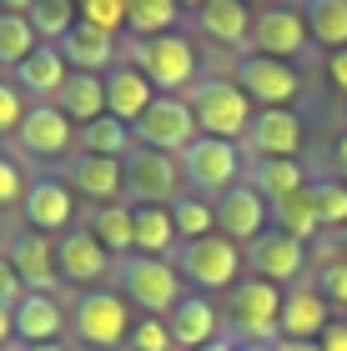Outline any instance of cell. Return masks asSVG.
Listing matches in <instances>:
<instances>
[{"label":"cell","mask_w":347,"mask_h":351,"mask_svg":"<svg viewBox=\"0 0 347 351\" xmlns=\"http://www.w3.org/2000/svg\"><path fill=\"white\" fill-rule=\"evenodd\" d=\"M71 331H76V341L91 346V351H116V346L131 341V331H136L131 301L121 291H106V286L81 291L76 306H71Z\"/></svg>","instance_id":"cell-1"},{"label":"cell","mask_w":347,"mask_h":351,"mask_svg":"<svg viewBox=\"0 0 347 351\" xmlns=\"http://www.w3.org/2000/svg\"><path fill=\"white\" fill-rule=\"evenodd\" d=\"M186 106H192L201 136L232 141V146H242L247 131H251V121H257V110H251L247 90L236 81H197L192 95H186Z\"/></svg>","instance_id":"cell-2"},{"label":"cell","mask_w":347,"mask_h":351,"mask_svg":"<svg viewBox=\"0 0 347 351\" xmlns=\"http://www.w3.org/2000/svg\"><path fill=\"white\" fill-rule=\"evenodd\" d=\"M177 166H181V186L192 196H227L242 181V146L216 141V136H197L177 156Z\"/></svg>","instance_id":"cell-3"},{"label":"cell","mask_w":347,"mask_h":351,"mask_svg":"<svg viewBox=\"0 0 347 351\" xmlns=\"http://www.w3.org/2000/svg\"><path fill=\"white\" fill-rule=\"evenodd\" d=\"M121 276V296L141 306L146 316H171V306L186 296V286L177 276V261H156V256H126L116 261Z\"/></svg>","instance_id":"cell-4"},{"label":"cell","mask_w":347,"mask_h":351,"mask_svg":"<svg viewBox=\"0 0 347 351\" xmlns=\"http://www.w3.org/2000/svg\"><path fill=\"white\" fill-rule=\"evenodd\" d=\"M131 66L156 86V95H177L197 75V45L181 30L156 36V40H131Z\"/></svg>","instance_id":"cell-5"},{"label":"cell","mask_w":347,"mask_h":351,"mask_svg":"<svg viewBox=\"0 0 347 351\" xmlns=\"http://www.w3.org/2000/svg\"><path fill=\"white\" fill-rule=\"evenodd\" d=\"M236 271H242V251H236V241H227L222 231L201 236V241H192V246L177 251V276H181V286H192V291H201V296L236 286Z\"/></svg>","instance_id":"cell-6"},{"label":"cell","mask_w":347,"mask_h":351,"mask_svg":"<svg viewBox=\"0 0 347 351\" xmlns=\"http://www.w3.org/2000/svg\"><path fill=\"white\" fill-rule=\"evenodd\" d=\"M232 326L236 337H242V346H277V316H282V286L251 276V281H236L232 286Z\"/></svg>","instance_id":"cell-7"},{"label":"cell","mask_w":347,"mask_h":351,"mask_svg":"<svg viewBox=\"0 0 347 351\" xmlns=\"http://www.w3.org/2000/svg\"><path fill=\"white\" fill-rule=\"evenodd\" d=\"M131 136H136V146H146V151L181 156L201 131H197V116H192V106H186V95H156L151 110L131 125Z\"/></svg>","instance_id":"cell-8"},{"label":"cell","mask_w":347,"mask_h":351,"mask_svg":"<svg viewBox=\"0 0 347 351\" xmlns=\"http://www.w3.org/2000/svg\"><path fill=\"white\" fill-rule=\"evenodd\" d=\"M236 86L247 90L251 106L262 110H292L297 90H302V75H297V66H287V60H272V56H236Z\"/></svg>","instance_id":"cell-9"},{"label":"cell","mask_w":347,"mask_h":351,"mask_svg":"<svg viewBox=\"0 0 347 351\" xmlns=\"http://www.w3.org/2000/svg\"><path fill=\"white\" fill-rule=\"evenodd\" d=\"M307 45H312L307 15L297 5H267V10L251 15V40H247L251 56H272V60H287V66H292Z\"/></svg>","instance_id":"cell-10"},{"label":"cell","mask_w":347,"mask_h":351,"mask_svg":"<svg viewBox=\"0 0 347 351\" xmlns=\"http://www.w3.org/2000/svg\"><path fill=\"white\" fill-rule=\"evenodd\" d=\"M121 171H126V196H131L136 206H171L181 196V166H177V156L136 146L121 161Z\"/></svg>","instance_id":"cell-11"},{"label":"cell","mask_w":347,"mask_h":351,"mask_svg":"<svg viewBox=\"0 0 347 351\" xmlns=\"http://www.w3.org/2000/svg\"><path fill=\"white\" fill-rule=\"evenodd\" d=\"M56 271H60L66 286H76V291H96V281H106L116 271V256L86 226H76V231H66L56 241Z\"/></svg>","instance_id":"cell-12"},{"label":"cell","mask_w":347,"mask_h":351,"mask_svg":"<svg viewBox=\"0 0 347 351\" xmlns=\"http://www.w3.org/2000/svg\"><path fill=\"white\" fill-rule=\"evenodd\" d=\"M15 146H21V156H30V161H51V156H66L76 146V125L60 116L51 101H36L25 110L21 131H15Z\"/></svg>","instance_id":"cell-13"},{"label":"cell","mask_w":347,"mask_h":351,"mask_svg":"<svg viewBox=\"0 0 347 351\" xmlns=\"http://www.w3.org/2000/svg\"><path fill=\"white\" fill-rule=\"evenodd\" d=\"M25 211V231H41V236H66L71 221H76V196L66 181H56V176H36L21 201Z\"/></svg>","instance_id":"cell-14"},{"label":"cell","mask_w":347,"mask_h":351,"mask_svg":"<svg viewBox=\"0 0 347 351\" xmlns=\"http://www.w3.org/2000/svg\"><path fill=\"white\" fill-rule=\"evenodd\" d=\"M272 226V206H267L251 181H236L227 196H216V231L227 236V241H257V236Z\"/></svg>","instance_id":"cell-15"},{"label":"cell","mask_w":347,"mask_h":351,"mask_svg":"<svg viewBox=\"0 0 347 351\" xmlns=\"http://www.w3.org/2000/svg\"><path fill=\"white\" fill-rule=\"evenodd\" d=\"M5 261L15 266V276H21L25 291L51 296V286L60 281V271H56V241H51V236H41V231H21V236H10Z\"/></svg>","instance_id":"cell-16"},{"label":"cell","mask_w":347,"mask_h":351,"mask_svg":"<svg viewBox=\"0 0 347 351\" xmlns=\"http://www.w3.org/2000/svg\"><path fill=\"white\" fill-rule=\"evenodd\" d=\"M247 266H251V276H262V281H272V286L297 281V276H302V266H307V246L267 226L257 241L247 246Z\"/></svg>","instance_id":"cell-17"},{"label":"cell","mask_w":347,"mask_h":351,"mask_svg":"<svg viewBox=\"0 0 347 351\" xmlns=\"http://www.w3.org/2000/svg\"><path fill=\"white\" fill-rule=\"evenodd\" d=\"M327 322H333V306L322 301L317 286H292L282 291V316H277V341H317Z\"/></svg>","instance_id":"cell-18"},{"label":"cell","mask_w":347,"mask_h":351,"mask_svg":"<svg viewBox=\"0 0 347 351\" xmlns=\"http://www.w3.org/2000/svg\"><path fill=\"white\" fill-rule=\"evenodd\" d=\"M247 151L257 161H297V151H302L297 110H257V121L247 131Z\"/></svg>","instance_id":"cell-19"},{"label":"cell","mask_w":347,"mask_h":351,"mask_svg":"<svg viewBox=\"0 0 347 351\" xmlns=\"http://www.w3.org/2000/svg\"><path fill=\"white\" fill-rule=\"evenodd\" d=\"M151 101H156V86L131 60H116V66L106 71V116H116L121 125H136L151 110Z\"/></svg>","instance_id":"cell-20"},{"label":"cell","mask_w":347,"mask_h":351,"mask_svg":"<svg viewBox=\"0 0 347 351\" xmlns=\"http://www.w3.org/2000/svg\"><path fill=\"white\" fill-rule=\"evenodd\" d=\"M166 326H171V341H177L181 351H201V346H212L216 337H222L216 306H212V296H201V291H186L177 306H171Z\"/></svg>","instance_id":"cell-21"},{"label":"cell","mask_w":347,"mask_h":351,"mask_svg":"<svg viewBox=\"0 0 347 351\" xmlns=\"http://www.w3.org/2000/svg\"><path fill=\"white\" fill-rule=\"evenodd\" d=\"M15 322V341L21 346H45V341H60V331H66V311L56 306V296H41V291H25L21 301H15L10 311Z\"/></svg>","instance_id":"cell-22"},{"label":"cell","mask_w":347,"mask_h":351,"mask_svg":"<svg viewBox=\"0 0 347 351\" xmlns=\"http://www.w3.org/2000/svg\"><path fill=\"white\" fill-rule=\"evenodd\" d=\"M66 75H71V66H66V56L56 51V45H36L21 66H15V75L10 81L25 90V101L36 106V101H56V90L66 86Z\"/></svg>","instance_id":"cell-23"},{"label":"cell","mask_w":347,"mask_h":351,"mask_svg":"<svg viewBox=\"0 0 347 351\" xmlns=\"http://www.w3.org/2000/svg\"><path fill=\"white\" fill-rule=\"evenodd\" d=\"M197 30L216 45H232V51L247 56V40H251V10L242 0H207L197 10Z\"/></svg>","instance_id":"cell-24"},{"label":"cell","mask_w":347,"mask_h":351,"mask_svg":"<svg viewBox=\"0 0 347 351\" xmlns=\"http://www.w3.org/2000/svg\"><path fill=\"white\" fill-rule=\"evenodd\" d=\"M71 186H76V196H86V201L116 206V196H126V171H121V161H106V156H76L71 161Z\"/></svg>","instance_id":"cell-25"},{"label":"cell","mask_w":347,"mask_h":351,"mask_svg":"<svg viewBox=\"0 0 347 351\" xmlns=\"http://www.w3.org/2000/svg\"><path fill=\"white\" fill-rule=\"evenodd\" d=\"M51 106H56L71 125H76V121H81V125L101 121V116H106V75H76V71H71Z\"/></svg>","instance_id":"cell-26"},{"label":"cell","mask_w":347,"mask_h":351,"mask_svg":"<svg viewBox=\"0 0 347 351\" xmlns=\"http://www.w3.org/2000/svg\"><path fill=\"white\" fill-rule=\"evenodd\" d=\"M56 51L66 56V66H71L76 75H106V71L116 66V40H111V36H96V30H86L81 21H76V30L56 45Z\"/></svg>","instance_id":"cell-27"},{"label":"cell","mask_w":347,"mask_h":351,"mask_svg":"<svg viewBox=\"0 0 347 351\" xmlns=\"http://www.w3.org/2000/svg\"><path fill=\"white\" fill-rule=\"evenodd\" d=\"M177 251H181V236H177V226H171L166 206H136V251H131V256L171 261Z\"/></svg>","instance_id":"cell-28"},{"label":"cell","mask_w":347,"mask_h":351,"mask_svg":"<svg viewBox=\"0 0 347 351\" xmlns=\"http://www.w3.org/2000/svg\"><path fill=\"white\" fill-rule=\"evenodd\" d=\"M96 241L111 251L116 261H126L136 251V206H126V201H116V206H96V216H91V226H86Z\"/></svg>","instance_id":"cell-29"},{"label":"cell","mask_w":347,"mask_h":351,"mask_svg":"<svg viewBox=\"0 0 347 351\" xmlns=\"http://www.w3.org/2000/svg\"><path fill=\"white\" fill-rule=\"evenodd\" d=\"M307 171L302 161H251V191L267 201V206H277V201H287L297 196V191H307Z\"/></svg>","instance_id":"cell-30"},{"label":"cell","mask_w":347,"mask_h":351,"mask_svg":"<svg viewBox=\"0 0 347 351\" xmlns=\"http://www.w3.org/2000/svg\"><path fill=\"white\" fill-rule=\"evenodd\" d=\"M177 25H181L177 0H126V36L156 40V36H171Z\"/></svg>","instance_id":"cell-31"},{"label":"cell","mask_w":347,"mask_h":351,"mask_svg":"<svg viewBox=\"0 0 347 351\" xmlns=\"http://www.w3.org/2000/svg\"><path fill=\"white\" fill-rule=\"evenodd\" d=\"M272 231H282V236H292V241H312V236L322 231V216H317V201H312V186L307 191H297V196H287V201H277L272 206Z\"/></svg>","instance_id":"cell-32"},{"label":"cell","mask_w":347,"mask_h":351,"mask_svg":"<svg viewBox=\"0 0 347 351\" xmlns=\"http://www.w3.org/2000/svg\"><path fill=\"white\" fill-rule=\"evenodd\" d=\"M131 125H121L116 116H101V121H91L81 125V136H76V146H81V156H106V161H126L136 146H131Z\"/></svg>","instance_id":"cell-33"},{"label":"cell","mask_w":347,"mask_h":351,"mask_svg":"<svg viewBox=\"0 0 347 351\" xmlns=\"http://www.w3.org/2000/svg\"><path fill=\"white\" fill-rule=\"evenodd\" d=\"M302 15H307V36L317 40L327 56L347 51V0H307Z\"/></svg>","instance_id":"cell-34"},{"label":"cell","mask_w":347,"mask_h":351,"mask_svg":"<svg viewBox=\"0 0 347 351\" xmlns=\"http://www.w3.org/2000/svg\"><path fill=\"white\" fill-rule=\"evenodd\" d=\"M166 211H171V226H177L181 246L201 241V236H216V201H201V196H192V191H181Z\"/></svg>","instance_id":"cell-35"},{"label":"cell","mask_w":347,"mask_h":351,"mask_svg":"<svg viewBox=\"0 0 347 351\" xmlns=\"http://www.w3.org/2000/svg\"><path fill=\"white\" fill-rule=\"evenodd\" d=\"M76 10L71 0H30L25 5V21H30V30H36V40L41 45H60L76 30Z\"/></svg>","instance_id":"cell-36"},{"label":"cell","mask_w":347,"mask_h":351,"mask_svg":"<svg viewBox=\"0 0 347 351\" xmlns=\"http://www.w3.org/2000/svg\"><path fill=\"white\" fill-rule=\"evenodd\" d=\"M36 30H30V21H25V10H15V5H0V66H21V60L36 51Z\"/></svg>","instance_id":"cell-37"},{"label":"cell","mask_w":347,"mask_h":351,"mask_svg":"<svg viewBox=\"0 0 347 351\" xmlns=\"http://www.w3.org/2000/svg\"><path fill=\"white\" fill-rule=\"evenodd\" d=\"M86 30L96 36H126V0H81V15H76Z\"/></svg>","instance_id":"cell-38"},{"label":"cell","mask_w":347,"mask_h":351,"mask_svg":"<svg viewBox=\"0 0 347 351\" xmlns=\"http://www.w3.org/2000/svg\"><path fill=\"white\" fill-rule=\"evenodd\" d=\"M312 201H317L322 226L347 231V186L342 181H312Z\"/></svg>","instance_id":"cell-39"},{"label":"cell","mask_w":347,"mask_h":351,"mask_svg":"<svg viewBox=\"0 0 347 351\" xmlns=\"http://www.w3.org/2000/svg\"><path fill=\"white\" fill-rule=\"evenodd\" d=\"M25 110H30V101H25V90L15 86V81H0V141H15V131H21V121H25Z\"/></svg>","instance_id":"cell-40"},{"label":"cell","mask_w":347,"mask_h":351,"mask_svg":"<svg viewBox=\"0 0 347 351\" xmlns=\"http://www.w3.org/2000/svg\"><path fill=\"white\" fill-rule=\"evenodd\" d=\"M131 346H136V351H177L166 316H141L136 331H131Z\"/></svg>","instance_id":"cell-41"},{"label":"cell","mask_w":347,"mask_h":351,"mask_svg":"<svg viewBox=\"0 0 347 351\" xmlns=\"http://www.w3.org/2000/svg\"><path fill=\"white\" fill-rule=\"evenodd\" d=\"M317 291H322L327 306H337V311L347 316V256H337V261H327V266H322Z\"/></svg>","instance_id":"cell-42"},{"label":"cell","mask_w":347,"mask_h":351,"mask_svg":"<svg viewBox=\"0 0 347 351\" xmlns=\"http://www.w3.org/2000/svg\"><path fill=\"white\" fill-rule=\"evenodd\" d=\"M25 191H30V181H25L21 161L0 151V211H5V206H21V201H25Z\"/></svg>","instance_id":"cell-43"},{"label":"cell","mask_w":347,"mask_h":351,"mask_svg":"<svg viewBox=\"0 0 347 351\" xmlns=\"http://www.w3.org/2000/svg\"><path fill=\"white\" fill-rule=\"evenodd\" d=\"M25 296L21 276H15V266L5 261V251H0V311H15V301Z\"/></svg>","instance_id":"cell-44"},{"label":"cell","mask_w":347,"mask_h":351,"mask_svg":"<svg viewBox=\"0 0 347 351\" xmlns=\"http://www.w3.org/2000/svg\"><path fill=\"white\" fill-rule=\"evenodd\" d=\"M317 346L322 351H347V316H333V322H327V331L317 337Z\"/></svg>","instance_id":"cell-45"},{"label":"cell","mask_w":347,"mask_h":351,"mask_svg":"<svg viewBox=\"0 0 347 351\" xmlns=\"http://www.w3.org/2000/svg\"><path fill=\"white\" fill-rule=\"evenodd\" d=\"M327 81H333L337 90H347V51H333V56H327Z\"/></svg>","instance_id":"cell-46"},{"label":"cell","mask_w":347,"mask_h":351,"mask_svg":"<svg viewBox=\"0 0 347 351\" xmlns=\"http://www.w3.org/2000/svg\"><path fill=\"white\" fill-rule=\"evenodd\" d=\"M272 351H322V346L317 341H277Z\"/></svg>","instance_id":"cell-47"},{"label":"cell","mask_w":347,"mask_h":351,"mask_svg":"<svg viewBox=\"0 0 347 351\" xmlns=\"http://www.w3.org/2000/svg\"><path fill=\"white\" fill-rule=\"evenodd\" d=\"M15 341V322H10V311H0V346Z\"/></svg>","instance_id":"cell-48"},{"label":"cell","mask_w":347,"mask_h":351,"mask_svg":"<svg viewBox=\"0 0 347 351\" xmlns=\"http://www.w3.org/2000/svg\"><path fill=\"white\" fill-rule=\"evenodd\" d=\"M333 156H337V171H342V181H347V131L337 136V151Z\"/></svg>","instance_id":"cell-49"},{"label":"cell","mask_w":347,"mask_h":351,"mask_svg":"<svg viewBox=\"0 0 347 351\" xmlns=\"http://www.w3.org/2000/svg\"><path fill=\"white\" fill-rule=\"evenodd\" d=\"M201 351H236V341H232V337H216L212 346H201Z\"/></svg>","instance_id":"cell-50"},{"label":"cell","mask_w":347,"mask_h":351,"mask_svg":"<svg viewBox=\"0 0 347 351\" xmlns=\"http://www.w3.org/2000/svg\"><path fill=\"white\" fill-rule=\"evenodd\" d=\"M15 351H66L60 341H45V346H15Z\"/></svg>","instance_id":"cell-51"},{"label":"cell","mask_w":347,"mask_h":351,"mask_svg":"<svg viewBox=\"0 0 347 351\" xmlns=\"http://www.w3.org/2000/svg\"><path fill=\"white\" fill-rule=\"evenodd\" d=\"M236 351H272V346H236Z\"/></svg>","instance_id":"cell-52"},{"label":"cell","mask_w":347,"mask_h":351,"mask_svg":"<svg viewBox=\"0 0 347 351\" xmlns=\"http://www.w3.org/2000/svg\"><path fill=\"white\" fill-rule=\"evenodd\" d=\"M342 241H347V231H342Z\"/></svg>","instance_id":"cell-53"}]
</instances>
